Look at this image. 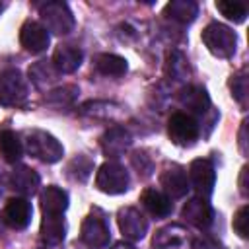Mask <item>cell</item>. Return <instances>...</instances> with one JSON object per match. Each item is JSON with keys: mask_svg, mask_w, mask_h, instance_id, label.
Instances as JSON below:
<instances>
[{"mask_svg": "<svg viewBox=\"0 0 249 249\" xmlns=\"http://www.w3.org/2000/svg\"><path fill=\"white\" fill-rule=\"evenodd\" d=\"M202 43L206 45V49L214 56H218V58H230V56H233V53L237 49V35L228 25L218 23V21H212L202 31Z\"/></svg>", "mask_w": 249, "mask_h": 249, "instance_id": "cell-1", "label": "cell"}, {"mask_svg": "<svg viewBox=\"0 0 249 249\" xmlns=\"http://www.w3.org/2000/svg\"><path fill=\"white\" fill-rule=\"evenodd\" d=\"M25 148L27 152L45 161V163H54L58 160H62L64 156V148L62 144L47 130H39V128H33V130H27L25 134Z\"/></svg>", "mask_w": 249, "mask_h": 249, "instance_id": "cell-2", "label": "cell"}, {"mask_svg": "<svg viewBox=\"0 0 249 249\" xmlns=\"http://www.w3.org/2000/svg\"><path fill=\"white\" fill-rule=\"evenodd\" d=\"M39 14H41V25L54 35H68L76 25L74 16L68 4L64 2H47L41 6Z\"/></svg>", "mask_w": 249, "mask_h": 249, "instance_id": "cell-3", "label": "cell"}, {"mask_svg": "<svg viewBox=\"0 0 249 249\" xmlns=\"http://www.w3.org/2000/svg\"><path fill=\"white\" fill-rule=\"evenodd\" d=\"M0 103L4 107H23L27 103V86L18 68L0 72Z\"/></svg>", "mask_w": 249, "mask_h": 249, "instance_id": "cell-4", "label": "cell"}, {"mask_svg": "<svg viewBox=\"0 0 249 249\" xmlns=\"http://www.w3.org/2000/svg\"><path fill=\"white\" fill-rule=\"evenodd\" d=\"M167 134L169 140L177 146H193L200 136L198 121L189 113H173L167 121Z\"/></svg>", "mask_w": 249, "mask_h": 249, "instance_id": "cell-5", "label": "cell"}, {"mask_svg": "<svg viewBox=\"0 0 249 249\" xmlns=\"http://www.w3.org/2000/svg\"><path fill=\"white\" fill-rule=\"evenodd\" d=\"M128 171L117 161H105L95 175V187L105 195H121L128 189Z\"/></svg>", "mask_w": 249, "mask_h": 249, "instance_id": "cell-6", "label": "cell"}, {"mask_svg": "<svg viewBox=\"0 0 249 249\" xmlns=\"http://www.w3.org/2000/svg\"><path fill=\"white\" fill-rule=\"evenodd\" d=\"M214 183H216V169L212 161L206 158L193 160L189 165V185L196 191V195L200 198H208L214 191Z\"/></svg>", "mask_w": 249, "mask_h": 249, "instance_id": "cell-7", "label": "cell"}, {"mask_svg": "<svg viewBox=\"0 0 249 249\" xmlns=\"http://www.w3.org/2000/svg\"><path fill=\"white\" fill-rule=\"evenodd\" d=\"M80 237L86 245H89L93 249H101L109 243L111 231H109V224L101 212H91L86 216V220L82 222Z\"/></svg>", "mask_w": 249, "mask_h": 249, "instance_id": "cell-8", "label": "cell"}, {"mask_svg": "<svg viewBox=\"0 0 249 249\" xmlns=\"http://www.w3.org/2000/svg\"><path fill=\"white\" fill-rule=\"evenodd\" d=\"M117 222H119L121 233L130 241H140L148 231V220L134 206L121 208L119 214H117Z\"/></svg>", "mask_w": 249, "mask_h": 249, "instance_id": "cell-9", "label": "cell"}, {"mask_svg": "<svg viewBox=\"0 0 249 249\" xmlns=\"http://www.w3.org/2000/svg\"><path fill=\"white\" fill-rule=\"evenodd\" d=\"M160 185L169 198H183L191 189L189 179H187V171L177 163L165 165V169L160 175Z\"/></svg>", "mask_w": 249, "mask_h": 249, "instance_id": "cell-10", "label": "cell"}, {"mask_svg": "<svg viewBox=\"0 0 249 249\" xmlns=\"http://www.w3.org/2000/svg\"><path fill=\"white\" fill-rule=\"evenodd\" d=\"M19 43H21V47H23L27 53L39 54V53H43V51L49 47L51 35H49V31H47L39 21L27 19V21L21 25V29H19Z\"/></svg>", "mask_w": 249, "mask_h": 249, "instance_id": "cell-11", "label": "cell"}, {"mask_svg": "<svg viewBox=\"0 0 249 249\" xmlns=\"http://www.w3.org/2000/svg\"><path fill=\"white\" fill-rule=\"evenodd\" d=\"M177 103L181 107L189 109L193 115H206L212 109L210 97H208L206 89L200 88V86H185V88H181L179 93H177Z\"/></svg>", "mask_w": 249, "mask_h": 249, "instance_id": "cell-12", "label": "cell"}, {"mask_svg": "<svg viewBox=\"0 0 249 249\" xmlns=\"http://www.w3.org/2000/svg\"><path fill=\"white\" fill-rule=\"evenodd\" d=\"M130 144H132L130 132H128L124 126H119V124L109 126V128L103 132V136H101V150H103V154L109 156V158H119V156H123V154L130 148Z\"/></svg>", "mask_w": 249, "mask_h": 249, "instance_id": "cell-13", "label": "cell"}, {"mask_svg": "<svg viewBox=\"0 0 249 249\" xmlns=\"http://www.w3.org/2000/svg\"><path fill=\"white\" fill-rule=\"evenodd\" d=\"M33 208L25 196H14L4 206V222L14 230H25L31 222Z\"/></svg>", "mask_w": 249, "mask_h": 249, "instance_id": "cell-14", "label": "cell"}, {"mask_svg": "<svg viewBox=\"0 0 249 249\" xmlns=\"http://www.w3.org/2000/svg\"><path fill=\"white\" fill-rule=\"evenodd\" d=\"M181 216L195 228L198 230H204L212 224V218H214V212H212V206L208 204L206 198H200V196H195V198H189L181 210Z\"/></svg>", "mask_w": 249, "mask_h": 249, "instance_id": "cell-15", "label": "cell"}, {"mask_svg": "<svg viewBox=\"0 0 249 249\" xmlns=\"http://www.w3.org/2000/svg\"><path fill=\"white\" fill-rule=\"evenodd\" d=\"M84 60V53L78 47L72 45H58L56 51L53 53V66L56 68L58 74H72L80 68Z\"/></svg>", "mask_w": 249, "mask_h": 249, "instance_id": "cell-16", "label": "cell"}, {"mask_svg": "<svg viewBox=\"0 0 249 249\" xmlns=\"http://www.w3.org/2000/svg\"><path fill=\"white\" fill-rule=\"evenodd\" d=\"M10 185L23 196H31L39 189V175L27 165H16L10 173Z\"/></svg>", "mask_w": 249, "mask_h": 249, "instance_id": "cell-17", "label": "cell"}, {"mask_svg": "<svg viewBox=\"0 0 249 249\" xmlns=\"http://www.w3.org/2000/svg\"><path fill=\"white\" fill-rule=\"evenodd\" d=\"M140 202L144 204V208L156 216V218H165L171 214L173 210V202L171 198L163 193V191H158V189H146L142 195H140Z\"/></svg>", "mask_w": 249, "mask_h": 249, "instance_id": "cell-18", "label": "cell"}, {"mask_svg": "<svg viewBox=\"0 0 249 249\" xmlns=\"http://www.w3.org/2000/svg\"><path fill=\"white\" fill-rule=\"evenodd\" d=\"M41 208L43 214H64L68 208V193L56 185H49L41 191Z\"/></svg>", "mask_w": 249, "mask_h": 249, "instance_id": "cell-19", "label": "cell"}, {"mask_svg": "<svg viewBox=\"0 0 249 249\" xmlns=\"http://www.w3.org/2000/svg\"><path fill=\"white\" fill-rule=\"evenodd\" d=\"M66 235V224L62 214H43L41 220V239L45 245H58Z\"/></svg>", "mask_w": 249, "mask_h": 249, "instance_id": "cell-20", "label": "cell"}, {"mask_svg": "<svg viewBox=\"0 0 249 249\" xmlns=\"http://www.w3.org/2000/svg\"><path fill=\"white\" fill-rule=\"evenodd\" d=\"M165 76L173 82H185L189 76H191V66H189V60L187 56L179 51V49H171L167 51L165 54Z\"/></svg>", "mask_w": 249, "mask_h": 249, "instance_id": "cell-21", "label": "cell"}, {"mask_svg": "<svg viewBox=\"0 0 249 249\" xmlns=\"http://www.w3.org/2000/svg\"><path fill=\"white\" fill-rule=\"evenodd\" d=\"M163 16H167L177 23H191L198 16V6L193 0H173L165 4Z\"/></svg>", "mask_w": 249, "mask_h": 249, "instance_id": "cell-22", "label": "cell"}, {"mask_svg": "<svg viewBox=\"0 0 249 249\" xmlns=\"http://www.w3.org/2000/svg\"><path fill=\"white\" fill-rule=\"evenodd\" d=\"M187 239V231L183 226L179 224H169L161 230L156 231L154 235V247L158 249H171V247H179L181 243H185Z\"/></svg>", "mask_w": 249, "mask_h": 249, "instance_id": "cell-23", "label": "cell"}, {"mask_svg": "<svg viewBox=\"0 0 249 249\" xmlns=\"http://www.w3.org/2000/svg\"><path fill=\"white\" fill-rule=\"evenodd\" d=\"M128 64L123 56L119 54H111V53H103L95 56V70L103 76H111V78H119L126 72Z\"/></svg>", "mask_w": 249, "mask_h": 249, "instance_id": "cell-24", "label": "cell"}, {"mask_svg": "<svg viewBox=\"0 0 249 249\" xmlns=\"http://www.w3.org/2000/svg\"><path fill=\"white\" fill-rule=\"evenodd\" d=\"M23 154V148H21V142L18 138V134L10 128H4L0 130V156L10 161V163H16Z\"/></svg>", "mask_w": 249, "mask_h": 249, "instance_id": "cell-25", "label": "cell"}, {"mask_svg": "<svg viewBox=\"0 0 249 249\" xmlns=\"http://www.w3.org/2000/svg\"><path fill=\"white\" fill-rule=\"evenodd\" d=\"M78 93H80V89H78L76 86H72V84H68V86H58V88L47 91L45 101H47L51 107H54V109H64V107L74 105Z\"/></svg>", "mask_w": 249, "mask_h": 249, "instance_id": "cell-26", "label": "cell"}, {"mask_svg": "<svg viewBox=\"0 0 249 249\" xmlns=\"http://www.w3.org/2000/svg\"><path fill=\"white\" fill-rule=\"evenodd\" d=\"M56 76H58V72L53 66V62H49V60H39L33 66H29V78L41 89L47 88L49 84H53L56 80Z\"/></svg>", "mask_w": 249, "mask_h": 249, "instance_id": "cell-27", "label": "cell"}, {"mask_svg": "<svg viewBox=\"0 0 249 249\" xmlns=\"http://www.w3.org/2000/svg\"><path fill=\"white\" fill-rule=\"evenodd\" d=\"M119 109H121L119 105L109 103V101H86L80 107V113L88 117H95V119H111L119 115Z\"/></svg>", "mask_w": 249, "mask_h": 249, "instance_id": "cell-28", "label": "cell"}, {"mask_svg": "<svg viewBox=\"0 0 249 249\" xmlns=\"http://www.w3.org/2000/svg\"><path fill=\"white\" fill-rule=\"evenodd\" d=\"M216 8L226 19L233 23H241L247 18V6L241 2H216Z\"/></svg>", "mask_w": 249, "mask_h": 249, "instance_id": "cell-29", "label": "cell"}, {"mask_svg": "<svg viewBox=\"0 0 249 249\" xmlns=\"http://www.w3.org/2000/svg\"><path fill=\"white\" fill-rule=\"evenodd\" d=\"M230 89H231L233 99H235L241 107H245V105H247V70H245V68H241L237 74L231 76V80H230Z\"/></svg>", "mask_w": 249, "mask_h": 249, "instance_id": "cell-30", "label": "cell"}, {"mask_svg": "<svg viewBox=\"0 0 249 249\" xmlns=\"http://www.w3.org/2000/svg\"><path fill=\"white\" fill-rule=\"evenodd\" d=\"M93 171V163L89 158L86 156H76L70 163H68V175L74 181H86Z\"/></svg>", "mask_w": 249, "mask_h": 249, "instance_id": "cell-31", "label": "cell"}, {"mask_svg": "<svg viewBox=\"0 0 249 249\" xmlns=\"http://www.w3.org/2000/svg\"><path fill=\"white\" fill-rule=\"evenodd\" d=\"M247 222H249V208H247V204H245V206H241V208L235 212L233 222H231L235 233H237L239 237H243V239L249 235V233H247Z\"/></svg>", "mask_w": 249, "mask_h": 249, "instance_id": "cell-32", "label": "cell"}, {"mask_svg": "<svg viewBox=\"0 0 249 249\" xmlns=\"http://www.w3.org/2000/svg\"><path fill=\"white\" fill-rule=\"evenodd\" d=\"M132 165L138 169V173L142 171V175H150V171H152V160H150V156H146V152H134Z\"/></svg>", "mask_w": 249, "mask_h": 249, "instance_id": "cell-33", "label": "cell"}, {"mask_svg": "<svg viewBox=\"0 0 249 249\" xmlns=\"http://www.w3.org/2000/svg\"><path fill=\"white\" fill-rule=\"evenodd\" d=\"M193 249H226V247L212 237H196L193 241Z\"/></svg>", "mask_w": 249, "mask_h": 249, "instance_id": "cell-34", "label": "cell"}, {"mask_svg": "<svg viewBox=\"0 0 249 249\" xmlns=\"http://www.w3.org/2000/svg\"><path fill=\"white\" fill-rule=\"evenodd\" d=\"M245 132H247V121L241 123V128H239V150L241 154L245 156L247 154V140H245Z\"/></svg>", "mask_w": 249, "mask_h": 249, "instance_id": "cell-35", "label": "cell"}, {"mask_svg": "<svg viewBox=\"0 0 249 249\" xmlns=\"http://www.w3.org/2000/svg\"><path fill=\"white\" fill-rule=\"evenodd\" d=\"M245 177H247V167L241 169V175H239V191L243 196H247V183H245Z\"/></svg>", "mask_w": 249, "mask_h": 249, "instance_id": "cell-36", "label": "cell"}, {"mask_svg": "<svg viewBox=\"0 0 249 249\" xmlns=\"http://www.w3.org/2000/svg\"><path fill=\"white\" fill-rule=\"evenodd\" d=\"M111 249H136L134 245H130V243H124V241H119V243H115Z\"/></svg>", "mask_w": 249, "mask_h": 249, "instance_id": "cell-37", "label": "cell"}, {"mask_svg": "<svg viewBox=\"0 0 249 249\" xmlns=\"http://www.w3.org/2000/svg\"><path fill=\"white\" fill-rule=\"evenodd\" d=\"M4 173H2V169H0V195H2V191H4Z\"/></svg>", "mask_w": 249, "mask_h": 249, "instance_id": "cell-38", "label": "cell"}, {"mask_svg": "<svg viewBox=\"0 0 249 249\" xmlns=\"http://www.w3.org/2000/svg\"><path fill=\"white\" fill-rule=\"evenodd\" d=\"M2 8H4V6H2V4H0V12H2Z\"/></svg>", "mask_w": 249, "mask_h": 249, "instance_id": "cell-39", "label": "cell"}]
</instances>
